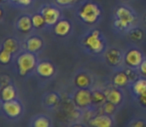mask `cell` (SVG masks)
Instances as JSON below:
<instances>
[{"mask_svg":"<svg viewBox=\"0 0 146 127\" xmlns=\"http://www.w3.org/2000/svg\"><path fill=\"white\" fill-rule=\"evenodd\" d=\"M82 45L84 49L92 55L104 54V51L108 49L106 38L98 29L88 31L82 39Z\"/></svg>","mask_w":146,"mask_h":127,"instance_id":"1","label":"cell"},{"mask_svg":"<svg viewBox=\"0 0 146 127\" xmlns=\"http://www.w3.org/2000/svg\"><path fill=\"white\" fill-rule=\"evenodd\" d=\"M78 17L87 25H94L100 20L102 10L100 4L92 0H85L78 8Z\"/></svg>","mask_w":146,"mask_h":127,"instance_id":"2","label":"cell"},{"mask_svg":"<svg viewBox=\"0 0 146 127\" xmlns=\"http://www.w3.org/2000/svg\"><path fill=\"white\" fill-rule=\"evenodd\" d=\"M113 19L119 20L130 28L139 25V16L130 6L124 3L117 5L113 10Z\"/></svg>","mask_w":146,"mask_h":127,"instance_id":"3","label":"cell"},{"mask_svg":"<svg viewBox=\"0 0 146 127\" xmlns=\"http://www.w3.org/2000/svg\"><path fill=\"white\" fill-rule=\"evenodd\" d=\"M123 58H124V53L117 47L108 48L104 53V62L108 67L114 69H119L124 67Z\"/></svg>","mask_w":146,"mask_h":127,"instance_id":"4","label":"cell"},{"mask_svg":"<svg viewBox=\"0 0 146 127\" xmlns=\"http://www.w3.org/2000/svg\"><path fill=\"white\" fill-rule=\"evenodd\" d=\"M144 59L145 56L140 49H138L137 47H131L124 53L123 63L125 67L137 69Z\"/></svg>","mask_w":146,"mask_h":127,"instance_id":"5","label":"cell"},{"mask_svg":"<svg viewBox=\"0 0 146 127\" xmlns=\"http://www.w3.org/2000/svg\"><path fill=\"white\" fill-rule=\"evenodd\" d=\"M37 65L36 57L33 55V53L28 52L24 53L17 59V67L19 73L21 75H25L30 71H32Z\"/></svg>","mask_w":146,"mask_h":127,"instance_id":"6","label":"cell"},{"mask_svg":"<svg viewBox=\"0 0 146 127\" xmlns=\"http://www.w3.org/2000/svg\"><path fill=\"white\" fill-rule=\"evenodd\" d=\"M74 102L81 109L90 107L92 104V91L90 89H79L74 95Z\"/></svg>","mask_w":146,"mask_h":127,"instance_id":"7","label":"cell"},{"mask_svg":"<svg viewBox=\"0 0 146 127\" xmlns=\"http://www.w3.org/2000/svg\"><path fill=\"white\" fill-rule=\"evenodd\" d=\"M41 14L44 17L46 25L48 26H55V24L61 19V10L53 5L43 6Z\"/></svg>","mask_w":146,"mask_h":127,"instance_id":"8","label":"cell"},{"mask_svg":"<svg viewBox=\"0 0 146 127\" xmlns=\"http://www.w3.org/2000/svg\"><path fill=\"white\" fill-rule=\"evenodd\" d=\"M88 125L90 127H113V119L110 115L100 113L88 120Z\"/></svg>","mask_w":146,"mask_h":127,"instance_id":"9","label":"cell"},{"mask_svg":"<svg viewBox=\"0 0 146 127\" xmlns=\"http://www.w3.org/2000/svg\"><path fill=\"white\" fill-rule=\"evenodd\" d=\"M3 111L11 118H16L21 114L22 112V106L18 101L14 100H10V101H5L3 103Z\"/></svg>","mask_w":146,"mask_h":127,"instance_id":"10","label":"cell"},{"mask_svg":"<svg viewBox=\"0 0 146 127\" xmlns=\"http://www.w3.org/2000/svg\"><path fill=\"white\" fill-rule=\"evenodd\" d=\"M74 83L78 89H90L92 83V77L90 73L82 71L76 75Z\"/></svg>","mask_w":146,"mask_h":127,"instance_id":"11","label":"cell"},{"mask_svg":"<svg viewBox=\"0 0 146 127\" xmlns=\"http://www.w3.org/2000/svg\"><path fill=\"white\" fill-rule=\"evenodd\" d=\"M111 81L113 87H118V89H122V87H125L128 85H130L129 79L127 77L126 73H125V71L123 69V67L117 69L115 73H113Z\"/></svg>","mask_w":146,"mask_h":127,"instance_id":"12","label":"cell"},{"mask_svg":"<svg viewBox=\"0 0 146 127\" xmlns=\"http://www.w3.org/2000/svg\"><path fill=\"white\" fill-rule=\"evenodd\" d=\"M104 93L106 95V100L112 102L116 106L119 105L123 100V93L118 87H108L104 91Z\"/></svg>","mask_w":146,"mask_h":127,"instance_id":"13","label":"cell"},{"mask_svg":"<svg viewBox=\"0 0 146 127\" xmlns=\"http://www.w3.org/2000/svg\"><path fill=\"white\" fill-rule=\"evenodd\" d=\"M36 71L38 75H40L43 77H51L55 73V67L52 63L43 61L37 64Z\"/></svg>","mask_w":146,"mask_h":127,"instance_id":"14","label":"cell"},{"mask_svg":"<svg viewBox=\"0 0 146 127\" xmlns=\"http://www.w3.org/2000/svg\"><path fill=\"white\" fill-rule=\"evenodd\" d=\"M72 31V23L68 19H60L54 26V33L57 36L66 37Z\"/></svg>","mask_w":146,"mask_h":127,"instance_id":"15","label":"cell"},{"mask_svg":"<svg viewBox=\"0 0 146 127\" xmlns=\"http://www.w3.org/2000/svg\"><path fill=\"white\" fill-rule=\"evenodd\" d=\"M125 35L128 38V40H130L133 43H141L145 38L144 30L139 26L132 27Z\"/></svg>","mask_w":146,"mask_h":127,"instance_id":"16","label":"cell"},{"mask_svg":"<svg viewBox=\"0 0 146 127\" xmlns=\"http://www.w3.org/2000/svg\"><path fill=\"white\" fill-rule=\"evenodd\" d=\"M131 91L135 95L139 96L146 93V77H139L134 83H131Z\"/></svg>","mask_w":146,"mask_h":127,"instance_id":"17","label":"cell"},{"mask_svg":"<svg viewBox=\"0 0 146 127\" xmlns=\"http://www.w3.org/2000/svg\"><path fill=\"white\" fill-rule=\"evenodd\" d=\"M33 27L32 24V19H31L30 16L24 15L18 19L17 21V28L23 33H28L31 31Z\"/></svg>","mask_w":146,"mask_h":127,"instance_id":"18","label":"cell"},{"mask_svg":"<svg viewBox=\"0 0 146 127\" xmlns=\"http://www.w3.org/2000/svg\"><path fill=\"white\" fill-rule=\"evenodd\" d=\"M43 47V41L39 37H31L26 42V49L28 52L35 53L37 51L41 50Z\"/></svg>","mask_w":146,"mask_h":127,"instance_id":"19","label":"cell"},{"mask_svg":"<svg viewBox=\"0 0 146 127\" xmlns=\"http://www.w3.org/2000/svg\"><path fill=\"white\" fill-rule=\"evenodd\" d=\"M16 97V91L14 87L12 85H6V87H2L0 91V98L2 101H10V100H14Z\"/></svg>","mask_w":146,"mask_h":127,"instance_id":"20","label":"cell"},{"mask_svg":"<svg viewBox=\"0 0 146 127\" xmlns=\"http://www.w3.org/2000/svg\"><path fill=\"white\" fill-rule=\"evenodd\" d=\"M92 104L96 105H102L106 101V95L104 91L100 89H94L92 91Z\"/></svg>","mask_w":146,"mask_h":127,"instance_id":"21","label":"cell"},{"mask_svg":"<svg viewBox=\"0 0 146 127\" xmlns=\"http://www.w3.org/2000/svg\"><path fill=\"white\" fill-rule=\"evenodd\" d=\"M3 49L8 52H10L11 54H15L18 51V43L16 42L15 39H6L3 43Z\"/></svg>","mask_w":146,"mask_h":127,"instance_id":"22","label":"cell"},{"mask_svg":"<svg viewBox=\"0 0 146 127\" xmlns=\"http://www.w3.org/2000/svg\"><path fill=\"white\" fill-rule=\"evenodd\" d=\"M31 19H32V24H33V27L37 28V29H40V28L44 27L45 25H46V22H45V19L44 17H43L42 14H34V15L31 17Z\"/></svg>","mask_w":146,"mask_h":127,"instance_id":"23","label":"cell"},{"mask_svg":"<svg viewBox=\"0 0 146 127\" xmlns=\"http://www.w3.org/2000/svg\"><path fill=\"white\" fill-rule=\"evenodd\" d=\"M102 113L104 114H108V115H113L116 111V105L113 104L112 102L108 101L106 100L104 104L102 105Z\"/></svg>","mask_w":146,"mask_h":127,"instance_id":"24","label":"cell"},{"mask_svg":"<svg viewBox=\"0 0 146 127\" xmlns=\"http://www.w3.org/2000/svg\"><path fill=\"white\" fill-rule=\"evenodd\" d=\"M123 69L125 71V73H126L127 77H128L129 81H130V85L132 83H134V81H136V79L139 77V75H140L139 71H137L136 69H131V67H125V65H124V67H123Z\"/></svg>","mask_w":146,"mask_h":127,"instance_id":"25","label":"cell"},{"mask_svg":"<svg viewBox=\"0 0 146 127\" xmlns=\"http://www.w3.org/2000/svg\"><path fill=\"white\" fill-rule=\"evenodd\" d=\"M50 119L46 116H40L33 122V127H50Z\"/></svg>","mask_w":146,"mask_h":127,"instance_id":"26","label":"cell"},{"mask_svg":"<svg viewBox=\"0 0 146 127\" xmlns=\"http://www.w3.org/2000/svg\"><path fill=\"white\" fill-rule=\"evenodd\" d=\"M60 101V97L56 93H50L45 98V103L48 106H56Z\"/></svg>","mask_w":146,"mask_h":127,"instance_id":"27","label":"cell"},{"mask_svg":"<svg viewBox=\"0 0 146 127\" xmlns=\"http://www.w3.org/2000/svg\"><path fill=\"white\" fill-rule=\"evenodd\" d=\"M11 59H12V54L10 52L4 50V49H2V50L0 51V63L1 64L7 65V64L10 63Z\"/></svg>","mask_w":146,"mask_h":127,"instance_id":"28","label":"cell"},{"mask_svg":"<svg viewBox=\"0 0 146 127\" xmlns=\"http://www.w3.org/2000/svg\"><path fill=\"white\" fill-rule=\"evenodd\" d=\"M55 1L61 7H68V6H73L77 4L80 0H55Z\"/></svg>","mask_w":146,"mask_h":127,"instance_id":"29","label":"cell"},{"mask_svg":"<svg viewBox=\"0 0 146 127\" xmlns=\"http://www.w3.org/2000/svg\"><path fill=\"white\" fill-rule=\"evenodd\" d=\"M12 3L16 4V5L19 6H23V7H26V6H29L31 3H32L33 0H10Z\"/></svg>","mask_w":146,"mask_h":127,"instance_id":"30","label":"cell"},{"mask_svg":"<svg viewBox=\"0 0 146 127\" xmlns=\"http://www.w3.org/2000/svg\"><path fill=\"white\" fill-rule=\"evenodd\" d=\"M137 71H139L141 77H146V58L143 60V62L141 63V65H139V67L137 69Z\"/></svg>","mask_w":146,"mask_h":127,"instance_id":"31","label":"cell"},{"mask_svg":"<svg viewBox=\"0 0 146 127\" xmlns=\"http://www.w3.org/2000/svg\"><path fill=\"white\" fill-rule=\"evenodd\" d=\"M137 101H138V103L140 104L141 106L146 107V93L141 95H139V96H137Z\"/></svg>","mask_w":146,"mask_h":127,"instance_id":"32","label":"cell"},{"mask_svg":"<svg viewBox=\"0 0 146 127\" xmlns=\"http://www.w3.org/2000/svg\"><path fill=\"white\" fill-rule=\"evenodd\" d=\"M130 127H146V122L143 120H135L131 123Z\"/></svg>","mask_w":146,"mask_h":127,"instance_id":"33","label":"cell"},{"mask_svg":"<svg viewBox=\"0 0 146 127\" xmlns=\"http://www.w3.org/2000/svg\"><path fill=\"white\" fill-rule=\"evenodd\" d=\"M72 127H85L84 125H82V124H74Z\"/></svg>","mask_w":146,"mask_h":127,"instance_id":"34","label":"cell"},{"mask_svg":"<svg viewBox=\"0 0 146 127\" xmlns=\"http://www.w3.org/2000/svg\"><path fill=\"white\" fill-rule=\"evenodd\" d=\"M143 22H144V24L146 25V12L143 14Z\"/></svg>","mask_w":146,"mask_h":127,"instance_id":"35","label":"cell"},{"mask_svg":"<svg viewBox=\"0 0 146 127\" xmlns=\"http://www.w3.org/2000/svg\"><path fill=\"white\" fill-rule=\"evenodd\" d=\"M2 16H3V10L0 8V19L2 18Z\"/></svg>","mask_w":146,"mask_h":127,"instance_id":"36","label":"cell"},{"mask_svg":"<svg viewBox=\"0 0 146 127\" xmlns=\"http://www.w3.org/2000/svg\"><path fill=\"white\" fill-rule=\"evenodd\" d=\"M122 2H129V1H132V0H120Z\"/></svg>","mask_w":146,"mask_h":127,"instance_id":"37","label":"cell"},{"mask_svg":"<svg viewBox=\"0 0 146 127\" xmlns=\"http://www.w3.org/2000/svg\"><path fill=\"white\" fill-rule=\"evenodd\" d=\"M5 1H7V0H0V4H1V3H4Z\"/></svg>","mask_w":146,"mask_h":127,"instance_id":"38","label":"cell"}]
</instances>
